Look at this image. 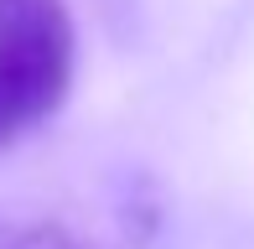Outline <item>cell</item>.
I'll list each match as a JSON object with an SVG mask.
<instances>
[{"instance_id": "3", "label": "cell", "mask_w": 254, "mask_h": 249, "mask_svg": "<svg viewBox=\"0 0 254 249\" xmlns=\"http://www.w3.org/2000/svg\"><path fill=\"white\" fill-rule=\"evenodd\" d=\"M5 229H10V223H5V218H0V244H5Z\"/></svg>"}, {"instance_id": "2", "label": "cell", "mask_w": 254, "mask_h": 249, "mask_svg": "<svg viewBox=\"0 0 254 249\" xmlns=\"http://www.w3.org/2000/svg\"><path fill=\"white\" fill-rule=\"evenodd\" d=\"M0 249H99L88 234H78L73 223H57V218H42V223H21V229H5V244Z\"/></svg>"}, {"instance_id": "1", "label": "cell", "mask_w": 254, "mask_h": 249, "mask_svg": "<svg viewBox=\"0 0 254 249\" xmlns=\"http://www.w3.org/2000/svg\"><path fill=\"white\" fill-rule=\"evenodd\" d=\"M73 58L78 37L63 0H0V151L63 109Z\"/></svg>"}]
</instances>
